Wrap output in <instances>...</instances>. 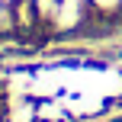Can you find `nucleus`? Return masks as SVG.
Segmentation results:
<instances>
[{
  "mask_svg": "<svg viewBox=\"0 0 122 122\" xmlns=\"http://www.w3.org/2000/svg\"><path fill=\"white\" fill-rule=\"evenodd\" d=\"M58 6H61V0H36L39 16H58Z\"/></svg>",
  "mask_w": 122,
  "mask_h": 122,
  "instance_id": "f257e3e1",
  "label": "nucleus"
},
{
  "mask_svg": "<svg viewBox=\"0 0 122 122\" xmlns=\"http://www.w3.org/2000/svg\"><path fill=\"white\" fill-rule=\"evenodd\" d=\"M90 6H97V10H103V13H116L119 6H122V0H87Z\"/></svg>",
  "mask_w": 122,
  "mask_h": 122,
  "instance_id": "f03ea898",
  "label": "nucleus"
},
{
  "mask_svg": "<svg viewBox=\"0 0 122 122\" xmlns=\"http://www.w3.org/2000/svg\"><path fill=\"white\" fill-rule=\"evenodd\" d=\"M10 23H13V16H10V10H6V3L0 0V29H3V26H10Z\"/></svg>",
  "mask_w": 122,
  "mask_h": 122,
  "instance_id": "7ed1b4c3",
  "label": "nucleus"
}]
</instances>
